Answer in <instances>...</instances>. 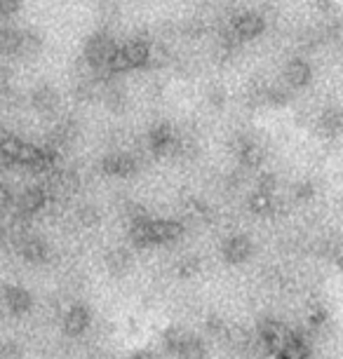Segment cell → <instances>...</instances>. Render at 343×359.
I'll return each instance as SVG.
<instances>
[{"label": "cell", "mask_w": 343, "mask_h": 359, "mask_svg": "<svg viewBox=\"0 0 343 359\" xmlns=\"http://www.w3.org/2000/svg\"><path fill=\"white\" fill-rule=\"evenodd\" d=\"M116 50H118V45L113 43L111 36L97 33V36H92L85 45V62L90 64L94 71H109V64Z\"/></svg>", "instance_id": "1"}, {"label": "cell", "mask_w": 343, "mask_h": 359, "mask_svg": "<svg viewBox=\"0 0 343 359\" xmlns=\"http://www.w3.org/2000/svg\"><path fill=\"white\" fill-rule=\"evenodd\" d=\"M146 228H149L151 245H170V242L181 240V235L186 233L184 223L170 219H149L146 221Z\"/></svg>", "instance_id": "2"}, {"label": "cell", "mask_w": 343, "mask_h": 359, "mask_svg": "<svg viewBox=\"0 0 343 359\" xmlns=\"http://www.w3.org/2000/svg\"><path fill=\"white\" fill-rule=\"evenodd\" d=\"M292 331H289L285 324L275 322V320H268L261 324L259 329V341L264 343V348H268L275 355H280L282 350H285V345L292 341Z\"/></svg>", "instance_id": "3"}, {"label": "cell", "mask_w": 343, "mask_h": 359, "mask_svg": "<svg viewBox=\"0 0 343 359\" xmlns=\"http://www.w3.org/2000/svg\"><path fill=\"white\" fill-rule=\"evenodd\" d=\"M47 200H50V195H47L45 186H33V188H26V191L19 195L15 207H17V214L19 216H26V219H31V216H36L40 209L47 205Z\"/></svg>", "instance_id": "4"}, {"label": "cell", "mask_w": 343, "mask_h": 359, "mask_svg": "<svg viewBox=\"0 0 343 359\" xmlns=\"http://www.w3.org/2000/svg\"><path fill=\"white\" fill-rule=\"evenodd\" d=\"M252 252H254V245L247 235H233L228 237L221 247V254H224V261L231 263V266H238V263H245L252 259Z\"/></svg>", "instance_id": "5"}, {"label": "cell", "mask_w": 343, "mask_h": 359, "mask_svg": "<svg viewBox=\"0 0 343 359\" xmlns=\"http://www.w3.org/2000/svg\"><path fill=\"white\" fill-rule=\"evenodd\" d=\"M233 148H235V153H238V158L245 167H259L266 158L264 146H261L259 141H254L252 137H238Z\"/></svg>", "instance_id": "6"}, {"label": "cell", "mask_w": 343, "mask_h": 359, "mask_svg": "<svg viewBox=\"0 0 343 359\" xmlns=\"http://www.w3.org/2000/svg\"><path fill=\"white\" fill-rule=\"evenodd\" d=\"M285 85L289 87V90H301V87H306L308 83H311V64L306 62V59H292L287 66H285Z\"/></svg>", "instance_id": "7"}, {"label": "cell", "mask_w": 343, "mask_h": 359, "mask_svg": "<svg viewBox=\"0 0 343 359\" xmlns=\"http://www.w3.org/2000/svg\"><path fill=\"white\" fill-rule=\"evenodd\" d=\"M233 29L240 36V40H252L257 38L261 31L266 29V22L259 12H245V15H238L233 19Z\"/></svg>", "instance_id": "8"}, {"label": "cell", "mask_w": 343, "mask_h": 359, "mask_svg": "<svg viewBox=\"0 0 343 359\" xmlns=\"http://www.w3.org/2000/svg\"><path fill=\"white\" fill-rule=\"evenodd\" d=\"M90 322H92L90 310H87L85 306H80V303H76V306H71L64 315V331L69 336H80L87 331Z\"/></svg>", "instance_id": "9"}, {"label": "cell", "mask_w": 343, "mask_h": 359, "mask_svg": "<svg viewBox=\"0 0 343 359\" xmlns=\"http://www.w3.org/2000/svg\"><path fill=\"white\" fill-rule=\"evenodd\" d=\"M139 160L130 153H113L104 160V172L111 176H132L137 172Z\"/></svg>", "instance_id": "10"}, {"label": "cell", "mask_w": 343, "mask_h": 359, "mask_svg": "<svg viewBox=\"0 0 343 359\" xmlns=\"http://www.w3.org/2000/svg\"><path fill=\"white\" fill-rule=\"evenodd\" d=\"M8 45L10 50L17 54V57H33L38 50H40V38L36 36V33L31 31H19V33H12V36L8 38Z\"/></svg>", "instance_id": "11"}, {"label": "cell", "mask_w": 343, "mask_h": 359, "mask_svg": "<svg viewBox=\"0 0 343 359\" xmlns=\"http://www.w3.org/2000/svg\"><path fill=\"white\" fill-rule=\"evenodd\" d=\"M19 252L29 263H45L50 259V249L40 237H33V235H26L19 240Z\"/></svg>", "instance_id": "12"}, {"label": "cell", "mask_w": 343, "mask_h": 359, "mask_svg": "<svg viewBox=\"0 0 343 359\" xmlns=\"http://www.w3.org/2000/svg\"><path fill=\"white\" fill-rule=\"evenodd\" d=\"M3 294H5L3 296L5 306H8V310L12 315H24V313H29V310H31L33 298L24 287H5Z\"/></svg>", "instance_id": "13"}, {"label": "cell", "mask_w": 343, "mask_h": 359, "mask_svg": "<svg viewBox=\"0 0 343 359\" xmlns=\"http://www.w3.org/2000/svg\"><path fill=\"white\" fill-rule=\"evenodd\" d=\"M247 207H250L252 214L257 216H268L275 212V207H278V202H275V195L273 191H259L250 195V202H247Z\"/></svg>", "instance_id": "14"}, {"label": "cell", "mask_w": 343, "mask_h": 359, "mask_svg": "<svg viewBox=\"0 0 343 359\" xmlns=\"http://www.w3.org/2000/svg\"><path fill=\"white\" fill-rule=\"evenodd\" d=\"M123 47H125V54H127V59H130L132 69L149 66V59H151V45L149 43H144V40H132V43H127Z\"/></svg>", "instance_id": "15"}, {"label": "cell", "mask_w": 343, "mask_h": 359, "mask_svg": "<svg viewBox=\"0 0 343 359\" xmlns=\"http://www.w3.org/2000/svg\"><path fill=\"white\" fill-rule=\"evenodd\" d=\"M31 104L36 111L40 113H50V111H55L57 104H59V97H57V92L52 90V87H36V92L31 94Z\"/></svg>", "instance_id": "16"}, {"label": "cell", "mask_w": 343, "mask_h": 359, "mask_svg": "<svg viewBox=\"0 0 343 359\" xmlns=\"http://www.w3.org/2000/svg\"><path fill=\"white\" fill-rule=\"evenodd\" d=\"M174 357L177 359H205L207 357V350H205V345L200 338H195L188 334L184 338V343L179 345L177 350H174Z\"/></svg>", "instance_id": "17"}, {"label": "cell", "mask_w": 343, "mask_h": 359, "mask_svg": "<svg viewBox=\"0 0 343 359\" xmlns=\"http://www.w3.org/2000/svg\"><path fill=\"white\" fill-rule=\"evenodd\" d=\"M343 127V115L334 108H327V111L320 113L318 118V130L325 134V137H336Z\"/></svg>", "instance_id": "18"}, {"label": "cell", "mask_w": 343, "mask_h": 359, "mask_svg": "<svg viewBox=\"0 0 343 359\" xmlns=\"http://www.w3.org/2000/svg\"><path fill=\"white\" fill-rule=\"evenodd\" d=\"M106 268H109L111 275H125L127 270L132 268V256L130 252H125V249H113V252H109V256H106Z\"/></svg>", "instance_id": "19"}, {"label": "cell", "mask_w": 343, "mask_h": 359, "mask_svg": "<svg viewBox=\"0 0 343 359\" xmlns=\"http://www.w3.org/2000/svg\"><path fill=\"white\" fill-rule=\"evenodd\" d=\"M278 357H282V359H306L308 357V343H306V338H301L299 334H294L292 341L285 345V350H282Z\"/></svg>", "instance_id": "20"}, {"label": "cell", "mask_w": 343, "mask_h": 359, "mask_svg": "<svg viewBox=\"0 0 343 359\" xmlns=\"http://www.w3.org/2000/svg\"><path fill=\"white\" fill-rule=\"evenodd\" d=\"M174 273L177 277H195L200 273V261L195 259V256H184V259L177 261V266H174Z\"/></svg>", "instance_id": "21"}, {"label": "cell", "mask_w": 343, "mask_h": 359, "mask_svg": "<svg viewBox=\"0 0 343 359\" xmlns=\"http://www.w3.org/2000/svg\"><path fill=\"white\" fill-rule=\"evenodd\" d=\"M184 214L188 216L191 221H205L207 214H210V209H207L200 200H188L186 207H184Z\"/></svg>", "instance_id": "22"}, {"label": "cell", "mask_w": 343, "mask_h": 359, "mask_svg": "<svg viewBox=\"0 0 343 359\" xmlns=\"http://www.w3.org/2000/svg\"><path fill=\"white\" fill-rule=\"evenodd\" d=\"M167 62H170V52H167V47L160 45V43H151L149 66H156V69H160V66H165Z\"/></svg>", "instance_id": "23"}, {"label": "cell", "mask_w": 343, "mask_h": 359, "mask_svg": "<svg viewBox=\"0 0 343 359\" xmlns=\"http://www.w3.org/2000/svg\"><path fill=\"white\" fill-rule=\"evenodd\" d=\"M130 69L132 66H130V59H127V54H125V47H118L116 54H113V59H111V64H109V71L111 73H125Z\"/></svg>", "instance_id": "24"}, {"label": "cell", "mask_w": 343, "mask_h": 359, "mask_svg": "<svg viewBox=\"0 0 343 359\" xmlns=\"http://www.w3.org/2000/svg\"><path fill=\"white\" fill-rule=\"evenodd\" d=\"M76 221H78V226L92 228V226H97V223H99V214L94 212V209L85 207V209H80V212L76 214Z\"/></svg>", "instance_id": "25"}, {"label": "cell", "mask_w": 343, "mask_h": 359, "mask_svg": "<svg viewBox=\"0 0 343 359\" xmlns=\"http://www.w3.org/2000/svg\"><path fill=\"white\" fill-rule=\"evenodd\" d=\"M313 195H315V188L313 184H308V181H301V184L294 186V198H297V202L313 200Z\"/></svg>", "instance_id": "26"}, {"label": "cell", "mask_w": 343, "mask_h": 359, "mask_svg": "<svg viewBox=\"0 0 343 359\" xmlns=\"http://www.w3.org/2000/svg\"><path fill=\"white\" fill-rule=\"evenodd\" d=\"M325 320H327V310L322 306H313L311 313H308V324H311L313 329H318L320 324H325Z\"/></svg>", "instance_id": "27"}, {"label": "cell", "mask_w": 343, "mask_h": 359, "mask_svg": "<svg viewBox=\"0 0 343 359\" xmlns=\"http://www.w3.org/2000/svg\"><path fill=\"white\" fill-rule=\"evenodd\" d=\"M0 359H22V350L15 343H3L0 345Z\"/></svg>", "instance_id": "28"}, {"label": "cell", "mask_w": 343, "mask_h": 359, "mask_svg": "<svg viewBox=\"0 0 343 359\" xmlns=\"http://www.w3.org/2000/svg\"><path fill=\"white\" fill-rule=\"evenodd\" d=\"M207 101H210L214 108H221L226 104V90H221V87H212L210 94H207Z\"/></svg>", "instance_id": "29"}, {"label": "cell", "mask_w": 343, "mask_h": 359, "mask_svg": "<svg viewBox=\"0 0 343 359\" xmlns=\"http://www.w3.org/2000/svg\"><path fill=\"white\" fill-rule=\"evenodd\" d=\"M313 8L320 12V15H327L334 8V0H313Z\"/></svg>", "instance_id": "30"}, {"label": "cell", "mask_w": 343, "mask_h": 359, "mask_svg": "<svg viewBox=\"0 0 343 359\" xmlns=\"http://www.w3.org/2000/svg\"><path fill=\"white\" fill-rule=\"evenodd\" d=\"M332 256H334V263H336V266L343 268V240H341V245L334 249V254H332Z\"/></svg>", "instance_id": "31"}, {"label": "cell", "mask_w": 343, "mask_h": 359, "mask_svg": "<svg viewBox=\"0 0 343 359\" xmlns=\"http://www.w3.org/2000/svg\"><path fill=\"white\" fill-rule=\"evenodd\" d=\"M132 359H156V355L149 350H139V352H134V357Z\"/></svg>", "instance_id": "32"}]
</instances>
